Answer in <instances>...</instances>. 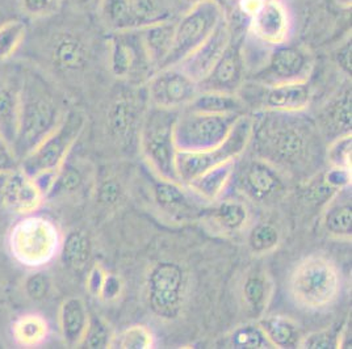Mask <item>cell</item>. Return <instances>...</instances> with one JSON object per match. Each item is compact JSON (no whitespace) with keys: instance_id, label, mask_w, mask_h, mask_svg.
<instances>
[{"instance_id":"ab89813d","label":"cell","mask_w":352,"mask_h":349,"mask_svg":"<svg viewBox=\"0 0 352 349\" xmlns=\"http://www.w3.org/2000/svg\"><path fill=\"white\" fill-rule=\"evenodd\" d=\"M229 348L235 349H265L272 348L271 343L265 337L261 326L246 324L241 326L229 336Z\"/></svg>"},{"instance_id":"74e56055","label":"cell","mask_w":352,"mask_h":349,"mask_svg":"<svg viewBox=\"0 0 352 349\" xmlns=\"http://www.w3.org/2000/svg\"><path fill=\"white\" fill-rule=\"evenodd\" d=\"M155 346V337L144 324H134L113 336L111 348L150 349Z\"/></svg>"},{"instance_id":"f1b7e54d","label":"cell","mask_w":352,"mask_h":349,"mask_svg":"<svg viewBox=\"0 0 352 349\" xmlns=\"http://www.w3.org/2000/svg\"><path fill=\"white\" fill-rule=\"evenodd\" d=\"M186 109L212 115H248V108L238 93L222 91H199Z\"/></svg>"},{"instance_id":"f35d334b","label":"cell","mask_w":352,"mask_h":349,"mask_svg":"<svg viewBox=\"0 0 352 349\" xmlns=\"http://www.w3.org/2000/svg\"><path fill=\"white\" fill-rule=\"evenodd\" d=\"M248 243L254 254H270L279 246V230L270 222H259L250 230Z\"/></svg>"},{"instance_id":"e575fe53","label":"cell","mask_w":352,"mask_h":349,"mask_svg":"<svg viewBox=\"0 0 352 349\" xmlns=\"http://www.w3.org/2000/svg\"><path fill=\"white\" fill-rule=\"evenodd\" d=\"M242 295L245 305L248 306L252 315H263L264 310L268 307L272 297L271 278L262 271H255L252 273H249L245 278L242 286Z\"/></svg>"},{"instance_id":"d590c367","label":"cell","mask_w":352,"mask_h":349,"mask_svg":"<svg viewBox=\"0 0 352 349\" xmlns=\"http://www.w3.org/2000/svg\"><path fill=\"white\" fill-rule=\"evenodd\" d=\"M86 179L87 177L80 167L66 159L57 171L54 183L46 196V200H52L56 197H66L80 192L86 184Z\"/></svg>"},{"instance_id":"8fae6325","label":"cell","mask_w":352,"mask_h":349,"mask_svg":"<svg viewBox=\"0 0 352 349\" xmlns=\"http://www.w3.org/2000/svg\"><path fill=\"white\" fill-rule=\"evenodd\" d=\"M288 176L267 160L258 157L235 163L234 174L238 192L256 204H274L288 192Z\"/></svg>"},{"instance_id":"9a60e30c","label":"cell","mask_w":352,"mask_h":349,"mask_svg":"<svg viewBox=\"0 0 352 349\" xmlns=\"http://www.w3.org/2000/svg\"><path fill=\"white\" fill-rule=\"evenodd\" d=\"M145 88L150 105L171 111L184 109L199 93V85L177 65L157 70Z\"/></svg>"},{"instance_id":"30bf717a","label":"cell","mask_w":352,"mask_h":349,"mask_svg":"<svg viewBox=\"0 0 352 349\" xmlns=\"http://www.w3.org/2000/svg\"><path fill=\"white\" fill-rule=\"evenodd\" d=\"M245 102L248 112H285L297 113L307 112L311 102V87L308 82L280 83V85H259L246 80L236 92Z\"/></svg>"},{"instance_id":"83f0119b","label":"cell","mask_w":352,"mask_h":349,"mask_svg":"<svg viewBox=\"0 0 352 349\" xmlns=\"http://www.w3.org/2000/svg\"><path fill=\"white\" fill-rule=\"evenodd\" d=\"M212 219L223 233H241L249 223L250 209L245 197L222 196L213 203Z\"/></svg>"},{"instance_id":"f546056e","label":"cell","mask_w":352,"mask_h":349,"mask_svg":"<svg viewBox=\"0 0 352 349\" xmlns=\"http://www.w3.org/2000/svg\"><path fill=\"white\" fill-rule=\"evenodd\" d=\"M347 190V188H346ZM343 190H339L334 199L329 201L322 216L324 232L334 238H351L352 206L351 196H343Z\"/></svg>"},{"instance_id":"f6af8a7d","label":"cell","mask_w":352,"mask_h":349,"mask_svg":"<svg viewBox=\"0 0 352 349\" xmlns=\"http://www.w3.org/2000/svg\"><path fill=\"white\" fill-rule=\"evenodd\" d=\"M338 336H339V331H334L333 328L316 331L307 336H302L298 348H338Z\"/></svg>"},{"instance_id":"11a10c76","label":"cell","mask_w":352,"mask_h":349,"mask_svg":"<svg viewBox=\"0 0 352 349\" xmlns=\"http://www.w3.org/2000/svg\"><path fill=\"white\" fill-rule=\"evenodd\" d=\"M10 172H0V204H1V197H3V188L6 184V180L8 177Z\"/></svg>"},{"instance_id":"7bdbcfd3","label":"cell","mask_w":352,"mask_h":349,"mask_svg":"<svg viewBox=\"0 0 352 349\" xmlns=\"http://www.w3.org/2000/svg\"><path fill=\"white\" fill-rule=\"evenodd\" d=\"M52 278L46 272L41 269H36L25 278L24 291L30 301L43 302L52 293Z\"/></svg>"},{"instance_id":"7402d4cb","label":"cell","mask_w":352,"mask_h":349,"mask_svg":"<svg viewBox=\"0 0 352 349\" xmlns=\"http://www.w3.org/2000/svg\"><path fill=\"white\" fill-rule=\"evenodd\" d=\"M45 201L44 194L30 174L20 168L10 172L4 188L1 205L19 216L36 213Z\"/></svg>"},{"instance_id":"4316f807","label":"cell","mask_w":352,"mask_h":349,"mask_svg":"<svg viewBox=\"0 0 352 349\" xmlns=\"http://www.w3.org/2000/svg\"><path fill=\"white\" fill-rule=\"evenodd\" d=\"M235 163L228 161L206 171L195 180H192L188 187L192 192H195L199 197H201L208 204H213L226 193V190L232 184V179L234 174Z\"/></svg>"},{"instance_id":"1f68e13d","label":"cell","mask_w":352,"mask_h":349,"mask_svg":"<svg viewBox=\"0 0 352 349\" xmlns=\"http://www.w3.org/2000/svg\"><path fill=\"white\" fill-rule=\"evenodd\" d=\"M261 326L272 348H298L302 334L297 323L284 315H268L261 318Z\"/></svg>"},{"instance_id":"7c38bea8","label":"cell","mask_w":352,"mask_h":349,"mask_svg":"<svg viewBox=\"0 0 352 349\" xmlns=\"http://www.w3.org/2000/svg\"><path fill=\"white\" fill-rule=\"evenodd\" d=\"M187 286L186 272L174 262H157L147 273L146 298L151 313L161 319L180 314Z\"/></svg>"},{"instance_id":"4fadbf2b","label":"cell","mask_w":352,"mask_h":349,"mask_svg":"<svg viewBox=\"0 0 352 349\" xmlns=\"http://www.w3.org/2000/svg\"><path fill=\"white\" fill-rule=\"evenodd\" d=\"M314 70L313 54L301 45H279L271 47L263 65L246 80L259 85L308 82Z\"/></svg>"},{"instance_id":"9c48e42d","label":"cell","mask_w":352,"mask_h":349,"mask_svg":"<svg viewBox=\"0 0 352 349\" xmlns=\"http://www.w3.org/2000/svg\"><path fill=\"white\" fill-rule=\"evenodd\" d=\"M225 17V10L216 1L199 3L177 16L173 52L164 67L179 65L206 41Z\"/></svg>"},{"instance_id":"3957f363","label":"cell","mask_w":352,"mask_h":349,"mask_svg":"<svg viewBox=\"0 0 352 349\" xmlns=\"http://www.w3.org/2000/svg\"><path fill=\"white\" fill-rule=\"evenodd\" d=\"M288 291L296 306L320 313L336 305L342 293V275L337 264L323 255H309L291 272Z\"/></svg>"},{"instance_id":"2e32d148","label":"cell","mask_w":352,"mask_h":349,"mask_svg":"<svg viewBox=\"0 0 352 349\" xmlns=\"http://www.w3.org/2000/svg\"><path fill=\"white\" fill-rule=\"evenodd\" d=\"M232 24V23H230ZM233 37L220 60L203 82L199 91H222L236 93L248 79V69L243 56V37L246 30L233 27Z\"/></svg>"},{"instance_id":"d4e9b609","label":"cell","mask_w":352,"mask_h":349,"mask_svg":"<svg viewBox=\"0 0 352 349\" xmlns=\"http://www.w3.org/2000/svg\"><path fill=\"white\" fill-rule=\"evenodd\" d=\"M175 20H163L140 28V36L154 70L164 67L174 46Z\"/></svg>"},{"instance_id":"9f6ffc18","label":"cell","mask_w":352,"mask_h":349,"mask_svg":"<svg viewBox=\"0 0 352 349\" xmlns=\"http://www.w3.org/2000/svg\"><path fill=\"white\" fill-rule=\"evenodd\" d=\"M338 4H340L342 7L346 8H351L352 0H337Z\"/></svg>"},{"instance_id":"816d5d0a","label":"cell","mask_w":352,"mask_h":349,"mask_svg":"<svg viewBox=\"0 0 352 349\" xmlns=\"http://www.w3.org/2000/svg\"><path fill=\"white\" fill-rule=\"evenodd\" d=\"M19 168V159L16 158L12 146L0 135V172H12Z\"/></svg>"},{"instance_id":"277c9868","label":"cell","mask_w":352,"mask_h":349,"mask_svg":"<svg viewBox=\"0 0 352 349\" xmlns=\"http://www.w3.org/2000/svg\"><path fill=\"white\" fill-rule=\"evenodd\" d=\"M62 235L53 219L32 213L21 216L11 227L7 246L15 262L32 269H41L59 255Z\"/></svg>"},{"instance_id":"484cf974","label":"cell","mask_w":352,"mask_h":349,"mask_svg":"<svg viewBox=\"0 0 352 349\" xmlns=\"http://www.w3.org/2000/svg\"><path fill=\"white\" fill-rule=\"evenodd\" d=\"M87 306L79 297L66 298L59 307V331L69 347H80L89 322Z\"/></svg>"},{"instance_id":"ba28073f","label":"cell","mask_w":352,"mask_h":349,"mask_svg":"<svg viewBox=\"0 0 352 349\" xmlns=\"http://www.w3.org/2000/svg\"><path fill=\"white\" fill-rule=\"evenodd\" d=\"M243 116V115H241ZM239 115H212L182 109L176 117L174 141L176 150L199 153L212 150L226 141Z\"/></svg>"},{"instance_id":"681fc988","label":"cell","mask_w":352,"mask_h":349,"mask_svg":"<svg viewBox=\"0 0 352 349\" xmlns=\"http://www.w3.org/2000/svg\"><path fill=\"white\" fill-rule=\"evenodd\" d=\"M122 289H124V282L121 277L115 273H107L99 298H102L104 302H112L121 295Z\"/></svg>"},{"instance_id":"52a82bcc","label":"cell","mask_w":352,"mask_h":349,"mask_svg":"<svg viewBox=\"0 0 352 349\" xmlns=\"http://www.w3.org/2000/svg\"><path fill=\"white\" fill-rule=\"evenodd\" d=\"M85 128L86 116L80 111L69 109L58 128L20 160L19 168L30 177L46 171L58 170L69 158Z\"/></svg>"},{"instance_id":"e0dca14e","label":"cell","mask_w":352,"mask_h":349,"mask_svg":"<svg viewBox=\"0 0 352 349\" xmlns=\"http://www.w3.org/2000/svg\"><path fill=\"white\" fill-rule=\"evenodd\" d=\"M292 27V15L284 0H264L248 20L246 33L259 44L275 47L289 41Z\"/></svg>"},{"instance_id":"c3c4849f","label":"cell","mask_w":352,"mask_h":349,"mask_svg":"<svg viewBox=\"0 0 352 349\" xmlns=\"http://www.w3.org/2000/svg\"><path fill=\"white\" fill-rule=\"evenodd\" d=\"M107 271L104 269L100 262H95L89 271H88L87 280H86V288L92 297H99L103 288L104 280L107 276Z\"/></svg>"},{"instance_id":"44dd1931","label":"cell","mask_w":352,"mask_h":349,"mask_svg":"<svg viewBox=\"0 0 352 349\" xmlns=\"http://www.w3.org/2000/svg\"><path fill=\"white\" fill-rule=\"evenodd\" d=\"M144 102L132 95L118 96L108 108L107 128L109 135L120 145H132L140 134V128L146 109Z\"/></svg>"},{"instance_id":"db71d44e","label":"cell","mask_w":352,"mask_h":349,"mask_svg":"<svg viewBox=\"0 0 352 349\" xmlns=\"http://www.w3.org/2000/svg\"><path fill=\"white\" fill-rule=\"evenodd\" d=\"M67 1L73 8L79 11H98L102 0H63Z\"/></svg>"},{"instance_id":"cb8c5ba5","label":"cell","mask_w":352,"mask_h":349,"mask_svg":"<svg viewBox=\"0 0 352 349\" xmlns=\"http://www.w3.org/2000/svg\"><path fill=\"white\" fill-rule=\"evenodd\" d=\"M23 75H0V135L14 146L19 125Z\"/></svg>"},{"instance_id":"7dc6e473","label":"cell","mask_w":352,"mask_h":349,"mask_svg":"<svg viewBox=\"0 0 352 349\" xmlns=\"http://www.w3.org/2000/svg\"><path fill=\"white\" fill-rule=\"evenodd\" d=\"M323 181L336 192L346 190L351 185V170L330 167L322 174Z\"/></svg>"},{"instance_id":"ac0fdd59","label":"cell","mask_w":352,"mask_h":349,"mask_svg":"<svg viewBox=\"0 0 352 349\" xmlns=\"http://www.w3.org/2000/svg\"><path fill=\"white\" fill-rule=\"evenodd\" d=\"M153 199L163 214L173 221H191L203 214L208 204L188 187L157 177Z\"/></svg>"},{"instance_id":"ee69618b","label":"cell","mask_w":352,"mask_h":349,"mask_svg":"<svg viewBox=\"0 0 352 349\" xmlns=\"http://www.w3.org/2000/svg\"><path fill=\"white\" fill-rule=\"evenodd\" d=\"M63 0H17L21 12L32 19H44L54 15Z\"/></svg>"},{"instance_id":"8992f818","label":"cell","mask_w":352,"mask_h":349,"mask_svg":"<svg viewBox=\"0 0 352 349\" xmlns=\"http://www.w3.org/2000/svg\"><path fill=\"white\" fill-rule=\"evenodd\" d=\"M252 133V116L243 115L235 122L234 128L226 141L220 146L199 153H176V172L179 183L190 184L192 180L206 171L242 158L249 150Z\"/></svg>"},{"instance_id":"7a4b0ae2","label":"cell","mask_w":352,"mask_h":349,"mask_svg":"<svg viewBox=\"0 0 352 349\" xmlns=\"http://www.w3.org/2000/svg\"><path fill=\"white\" fill-rule=\"evenodd\" d=\"M67 109L57 91L40 74H23L14 153L20 160L58 128Z\"/></svg>"},{"instance_id":"8d00e7d4","label":"cell","mask_w":352,"mask_h":349,"mask_svg":"<svg viewBox=\"0 0 352 349\" xmlns=\"http://www.w3.org/2000/svg\"><path fill=\"white\" fill-rule=\"evenodd\" d=\"M27 24L23 20L11 19L0 24V62L11 58L27 36Z\"/></svg>"},{"instance_id":"ffe728a7","label":"cell","mask_w":352,"mask_h":349,"mask_svg":"<svg viewBox=\"0 0 352 349\" xmlns=\"http://www.w3.org/2000/svg\"><path fill=\"white\" fill-rule=\"evenodd\" d=\"M233 37V28L225 17L203 44L195 49L177 66L199 85L203 82L220 60Z\"/></svg>"},{"instance_id":"5bb4252c","label":"cell","mask_w":352,"mask_h":349,"mask_svg":"<svg viewBox=\"0 0 352 349\" xmlns=\"http://www.w3.org/2000/svg\"><path fill=\"white\" fill-rule=\"evenodd\" d=\"M108 63L109 70L118 80L129 83H146L155 73L140 30H122L108 33Z\"/></svg>"},{"instance_id":"5b68a950","label":"cell","mask_w":352,"mask_h":349,"mask_svg":"<svg viewBox=\"0 0 352 349\" xmlns=\"http://www.w3.org/2000/svg\"><path fill=\"white\" fill-rule=\"evenodd\" d=\"M179 112L148 104L138 134L140 150L150 170L157 177L175 183H179V179L174 128Z\"/></svg>"},{"instance_id":"6f0895ef","label":"cell","mask_w":352,"mask_h":349,"mask_svg":"<svg viewBox=\"0 0 352 349\" xmlns=\"http://www.w3.org/2000/svg\"><path fill=\"white\" fill-rule=\"evenodd\" d=\"M0 233H1V230H0Z\"/></svg>"},{"instance_id":"d6986e66","label":"cell","mask_w":352,"mask_h":349,"mask_svg":"<svg viewBox=\"0 0 352 349\" xmlns=\"http://www.w3.org/2000/svg\"><path fill=\"white\" fill-rule=\"evenodd\" d=\"M52 65L63 74L76 75L85 73L91 63L92 50L87 38L73 30L57 32L49 46Z\"/></svg>"},{"instance_id":"b9f144b4","label":"cell","mask_w":352,"mask_h":349,"mask_svg":"<svg viewBox=\"0 0 352 349\" xmlns=\"http://www.w3.org/2000/svg\"><path fill=\"white\" fill-rule=\"evenodd\" d=\"M352 135H340L329 142L324 151V157L330 167L351 170Z\"/></svg>"},{"instance_id":"f5cc1de1","label":"cell","mask_w":352,"mask_h":349,"mask_svg":"<svg viewBox=\"0 0 352 349\" xmlns=\"http://www.w3.org/2000/svg\"><path fill=\"white\" fill-rule=\"evenodd\" d=\"M170 1H171V5H173L174 11H175L176 16L183 14L184 11L190 10L193 5H196L199 3H203V1H216V3H219L228 15L230 11L234 10L236 0H170Z\"/></svg>"},{"instance_id":"4dcf8cb0","label":"cell","mask_w":352,"mask_h":349,"mask_svg":"<svg viewBox=\"0 0 352 349\" xmlns=\"http://www.w3.org/2000/svg\"><path fill=\"white\" fill-rule=\"evenodd\" d=\"M58 256L67 269L82 272L92 256V242L89 235L80 229L69 232L66 236H62Z\"/></svg>"},{"instance_id":"836d02e7","label":"cell","mask_w":352,"mask_h":349,"mask_svg":"<svg viewBox=\"0 0 352 349\" xmlns=\"http://www.w3.org/2000/svg\"><path fill=\"white\" fill-rule=\"evenodd\" d=\"M11 334L16 344L20 347H40L49 336V323L41 314H24L14 320Z\"/></svg>"},{"instance_id":"6da1fadb","label":"cell","mask_w":352,"mask_h":349,"mask_svg":"<svg viewBox=\"0 0 352 349\" xmlns=\"http://www.w3.org/2000/svg\"><path fill=\"white\" fill-rule=\"evenodd\" d=\"M252 116L249 148L288 177H309L321 167L323 137L314 118L305 112L261 111Z\"/></svg>"},{"instance_id":"d6a6232c","label":"cell","mask_w":352,"mask_h":349,"mask_svg":"<svg viewBox=\"0 0 352 349\" xmlns=\"http://www.w3.org/2000/svg\"><path fill=\"white\" fill-rule=\"evenodd\" d=\"M98 14L108 33L140 30L132 0H102Z\"/></svg>"},{"instance_id":"f907efd6","label":"cell","mask_w":352,"mask_h":349,"mask_svg":"<svg viewBox=\"0 0 352 349\" xmlns=\"http://www.w3.org/2000/svg\"><path fill=\"white\" fill-rule=\"evenodd\" d=\"M334 59L338 67L347 76H351V59H352V43L351 33L350 36L343 41L334 53Z\"/></svg>"},{"instance_id":"60d3db41","label":"cell","mask_w":352,"mask_h":349,"mask_svg":"<svg viewBox=\"0 0 352 349\" xmlns=\"http://www.w3.org/2000/svg\"><path fill=\"white\" fill-rule=\"evenodd\" d=\"M115 334L111 326L100 317H89L87 331L83 337L82 346L88 349L111 348Z\"/></svg>"},{"instance_id":"603a6c76","label":"cell","mask_w":352,"mask_h":349,"mask_svg":"<svg viewBox=\"0 0 352 349\" xmlns=\"http://www.w3.org/2000/svg\"><path fill=\"white\" fill-rule=\"evenodd\" d=\"M351 85L338 91L323 105L314 120L323 139L331 142L340 135L350 134L352 126Z\"/></svg>"},{"instance_id":"bcb514c9","label":"cell","mask_w":352,"mask_h":349,"mask_svg":"<svg viewBox=\"0 0 352 349\" xmlns=\"http://www.w3.org/2000/svg\"><path fill=\"white\" fill-rule=\"evenodd\" d=\"M122 187L116 179L108 177L99 183L96 190V197L100 204L109 207L118 205L122 199Z\"/></svg>"}]
</instances>
